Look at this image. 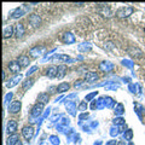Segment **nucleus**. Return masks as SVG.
Masks as SVG:
<instances>
[{
	"label": "nucleus",
	"instance_id": "1",
	"mask_svg": "<svg viewBox=\"0 0 145 145\" xmlns=\"http://www.w3.org/2000/svg\"><path fill=\"white\" fill-rule=\"evenodd\" d=\"M133 12H134V8L132 6H125V7H120L116 11V16L120 18H126V17H129Z\"/></svg>",
	"mask_w": 145,
	"mask_h": 145
},
{
	"label": "nucleus",
	"instance_id": "2",
	"mask_svg": "<svg viewBox=\"0 0 145 145\" xmlns=\"http://www.w3.org/2000/svg\"><path fill=\"white\" fill-rule=\"evenodd\" d=\"M42 110H44V104L41 103H38L36 105L31 109V112H30V116L31 119H35V117H39L40 115L42 114Z\"/></svg>",
	"mask_w": 145,
	"mask_h": 145
},
{
	"label": "nucleus",
	"instance_id": "3",
	"mask_svg": "<svg viewBox=\"0 0 145 145\" xmlns=\"http://www.w3.org/2000/svg\"><path fill=\"white\" fill-rule=\"evenodd\" d=\"M22 134H23V137L25 140H29L34 137V128L31 126H25L23 129H22Z\"/></svg>",
	"mask_w": 145,
	"mask_h": 145
},
{
	"label": "nucleus",
	"instance_id": "4",
	"mask_svg": "<svg viewBox=\"0 0 145 145\" xmlns=\"http://www.w3.org/2000/svg\"><path fill=\"white\" fill-rule=\"evenodd\" d=\"M29 23L34 27V28H36V27H39L40 23H41V18H40L39 15H36V13H33V15H30L29 18H28Z\"/></svg>",
	"mask_w": 145,
	"mask_h": 145
},
{
	"label": "nucleus",
	"instance_id": "5",
	"mask_svg": "<svg viewBox=\"0 0 145 145\" xmlns=\"http://www.w3.org/2000/svg\"><path fill=\"white\" fill-rule=\"evenodd\" d=\"M127 51H128V53H129L132 57H135V58H140V57H143V51H142V50H139L138 47L129 46Z\"/></svg>",
	"mask_w": 145,
	"mask_h": 145
},
{
	"label": "nucleus",
	"instance_id": "6",
	"mask_svg": "<svg viewBox=\"0 0 145 145\" xmlns=\"http://www.w3.org/2000/svg\"><path fill=\"white\" fill-rule=\"evenodd\" d=\"M21 106H22L21 102L20 101H15V102H12L10 104V106H8V111L12 112V114H17V112L21 110Z\"/></svg>",
	"mask_w": 145,
	"mask_h": 145
},
{
	"label": "nucleus",
	"instance_id": "7",
	"mask_svg": "<svg viewBox=\"0 0 145 145\" xmlns=\"http://www.w3.org/2000/svg\"><path fill=\"white\" fill-rule=\"evenodd\" d=\"M99 69H101L102 71L104 72H109L111 71L112 69H114V64L110 62H102L101 64H99Z\"/></svg>",
	"mask_w": 145,
	"mask_h": 145
},
{
	"label": "nucleus",
	"instance_id": "8",
	"mask_svg": "<svg viewBox=\"0 0 145 145\" xmlns=\"http://www.w3.org/2000/svg\"><path fill=\"white\" fill-rule=\"evenodd\" d=\"M22 80V75H16V76H13V78L11 80H8L7 81V84H6V87L7 88H12V87H15V86L20 82V81Z\"/></svg>",
	"mask_w": 145,
	"mask_h": 145
},
{
	"label": "nucleus",
	"instance_id": "9",
	"mask_svg": "<svg viewBox=\"0 0 145 145\" xmlns=\"http://www.w3.org/2000/svg\"><path fill=\"white\" fill-rule=\"evenodd\" d=\"M99 13H101V15H103L104 17H110L111 16V10H110V7H108L105 4H99Z\"/></svg>",
	"mask_w": 145,
	"mask_h": 145
},
{
	"label": "nucleus",
	"instance_id": "10",
	"mask_svg": "<svg viewBox=\"0 0 145 145\" xmlns=\"http://www.w3.org/2000/svg\"><path fill=\"white\" fill-rule=\"evenodd\" d=\"M7 133L8 134H15V132L17 131V122L15 120H10L7 122Z\"/></svg>",
	"mask_w": 145,
	"mask_h": 145
},
{
	"label": "nucleus",
	"instance_id": "11",
	"mask_svg": "<svg viewBox=\"0 0 145 145\" xmlns=\"http://www.w3.org/2000/svg\"><path fill=\"white\" fill-rule=\"evenodd\" d=\"M13 31H15V28H13L12 25H6L5 28H4V30H3V36H4V39L11 38L12 34H15Z\"/></svg>",
	"mask_w": 145,
	"mask_h": 145
},
{
	"label": "nucleus",
	"instance_id": "12",
	"mask_svg": "<svg viewBox=\"0 0 145 145\" xmlns=\"http://www.w3.org/2000/svg\"><path fill=\"white\" fill-rule=\"evenodd\" d=\"M62 39H63V41H64L65 44H69V45L75 42V36L72 35L71 33H69V31H68V33H64V34H63Z\"/></svg>",
	"mask_w": 145,
	"mask_h": 145
},
{
	"label": "nucleus",
	"instance_id": "13",
	"mask_svg": "<svg viewBox=\"0 0 145 145\" xmlns=\"http://www.w3.org/2000/svg\"><path fill=\"white\" fill-rule=\"evenodd\" d=\"M65 108H67V110L69 111V114L72 115V116H75L76 114V105H75V102H70V101H68L65 103Z\"/></svg>",
	"mask_w": 145,
	"mask_h": 145
},
{
	"label": "nucleus",
	"instance_id": "14",
	"mask_svg": "<svg viewBox=\"0 0 145 145\" xmlns=\"http://www.w3.org/2000/svg\"><path fill=\"white\" fill-rule=\"evenodd\" d=\"M24 27H23V24L22 23H17L16 24V27H15V34H16V36L17 38H22V36L24 35Z\"/></svg>",
	"mask_w": 145,
	"mask_h": 145
},
{
	"label": "nucleus",
	"instance_id": "15",
	"mask_svg": "<svg viewBox=\"0 0 145 145\" xmlns=\"http://www.w3.org/2000/svg\"><path fill=\"white\" fill-rule=\"evenodd\" d=\"M21 65H20V63L18 62H10L8 63V69H10V71H12V72H18L21 70Z\"/></svg>",
	"mask_w": 145,
	"mask_h": 145
},
{
	"label": "nucleus",
	"instance_id": "16",
	"mask_svg": "<svg viewBox=\"0 0 145 145\" xmlns=\"http://www.w3.org/2000/svg\"><path fill=\"white\" fill-rule=\"evenodd\" d=\"M41 51H42V47H39V46H35L33 48H30V51H29V54L33 58H36V57H39L40 54H41Z\"/></svg>",
	"mask_w": 145,
	"mask_h": 145
},
{
	"label": "nucleus",
	"instance_id": "17",
	"mask_svg": "<svg viewBox=\"0 0 145 145\" xmlns=\"http://www.w3.org/2000/svg\"><path fill=\"white\" fill-rule=\"evenodd\" d=\"M114 112H115V115H116V116H121V115H122V114H123V112H125V106H123V104H121V103H117L116 105H115Z\"/></svg>",
	"mask_w": 145,
	"mask_h": 145
},
{
	"label": "nucleus",
	"instance_id": "18",
	"mask_svg": "<svg viewBox=\"0 0 145 145\" xmlns=\"http://www.w3.org/2000/svg\"><path fill=\"white\" fill-rule=\"evenodd\" d=\"M57 74H58V68L57 67H54V65H52V67H50L48 69H47V76L48 78H56L57 76Z\"/></svg>",
	"mask_w": 145,
	"mask_h": 145
},
{
	"label": "nucleus",
	"instance_id": "19",
	"mask_svg": "<svg viewBox=\"0 0 145 145\" xmlns=\"http://www.w3.org/2000/svg\"><path fill=\"white\" fill-rule=\"evenodd\" d=\"M98 79V74L97 72H87V74L85 75V80L88 81V82H93V81H96Z\"/></svg>",
	"mask_w": 145,
	"mask_h": 145
},
{
	"label": "nucleus",
	"instance_id": "20",
	"mask_svg": "<svg viewBox=\"0 0 145 145\" xmlns=\"http://www.w3.org/2000/svg\"><path fill=\"white\" fill-rule=\"evenodd\" d=\"M17 62L20 63V65L22 68H24V67H28V64H29V58L27 57V56H20V57H18V61Z\"/></svg>",
	"mask_w": 145,
	"mask_h": 145
},
{
	"label": "nucleus",
	"instance_id": "21",
	"mask_svg": "<svg viewBox=\"0 0 145 145\" xmlns=\"http://www.w3.org/2000/svg\"><path fill=\"white\" fill-rule=\"evenodd\" d=\"M24 15V10L23 8H21V7H17L16 10H13V12L11 13V17L12 18H20Z\"/></svg>",
	"mask_w": 145,
	"mask_h": 145
},
{
	"label": "nucleus",
	"instance_id": "22",
	"mask_svg": "<svg viewBox=\"0 0 145 145\" xmlns=\"http://www.w3.org/2000/svg\"><path fill=\"white\" fill-rule=\"evenodd\" d=\"M91 50H92V46L87 42H82V44L79 45V51L80 52H88V51H91Z\"/></svg>",
	"mask_w": 145,
	"mask_h": 145
},
{
	"label": "nucleus",
	"instance_id": "23",
	"mask_svg": "<svg viewBox=\"0 0 145 145\" xmlns=\"http://www.w3.org/2000/svg\"><path fill=\"white\" fill-rule=\"evenodd\" d=\"M69 84H67V82H62L59 86L57 87V92H59V93H63V92H67L68 89H69Z\"/></svg>",
	"mask_w": 145,
	"mask_h": 145
},
{
	"label": "nucleus",
	"instance_id": "24",
	"mask_svg": "<svg viewBox=\"0 0 145 145\" xmlns=\"http://www.w3.org/2000/svg\"><path fill=\"white\" fill-rule=\"evenodd\" d=\"M18 142V135L15 133V134H11L10 135V137H8L7 138V145H15L16 143Z\"/></svg>",
	"mask_w": 145,
	"mask_h": 145
},
{
	"label": "nucleus",
	"instance_id": "25",
	"mask_svg": "<svg viewBox=\"0 0 145 145\" xmlns=\"http://www.w3.org/2000/svg\"><path fill=\"white\" fill-rule=\"evenodd\" d=\"M65 72H67V67H65V65H59V67H58V74H57V78H58V79L64 78Z\"/></svg>",
	"mask_w": 145,
	"mask_h": 145
},
{
	"label": "nucleus",
	"instance_id": "26",
	"mask_svg": "<svg viewBox=\"0 0 145 145\" xmlns=\"http://www.w3.org/2000/svg\"><path fill=\"white\" fill-rule=\"evenodd\" d=\"M52 61H61V62H68L69 61V57L67 54H57L52 58Z\"/></svg>",
	"mask_w": 145,
	"mask_h": 145
},
{
	"label": "nucleus",
	"instance_id": "27",
	"mask_svg": "<svg viewBox=\"0 0 145 145\" xmlns=\"http://www.w3.org/2000/svg\"><path fill=\"white\" fill-rule=\"evenodd\" d=\"M38 102H40L41 104H45L48 102V94L47 93H40L38 97Z\"/></svg>",
	"mask_w": 145,
	"mask_h": 145
},
{
	"label": "nucleus",
	"instance_id": "28",
	"mask_svg": "<svg viewBox=\"0 0 145 145\" xmlns=\"http://www.w3.org/2000/svg\"><path fill=\"white\" fill-rule=\"evenodd\" d=\"M114 105H115V101H114V99H112L111 97H105V106L110 109Z\"/></svg>",
	"mask_w": 145,
	"mask_h": 145
},
{
	"label": "nucleus",
	"instance_id": "29",
	"mask_svg": "<svg viewBox=\"0 0 145 145\" xmlns=\"http://www.w3.org/2000/svg\"><path fill=\"white\" fill-rule=\"evenodd\" d=\"M33 84H34V80L33 79H28L27 81H24V82H23V89L27 91L28 88H30L31 86H33Z\"/></svg>",
	"mask_w": 145,
	"mask_h": 145
},
{
	"label": "nucleus",
	"instance_id": "30",
	"mask_svg": "<svg viewBox=\"0 0 145 145\" xmlns=\"http://www.w3.org/2000/svg\"><path fill=\"white\" fill-rule=\"evenodd\" d=\"M105 106V97H102L97 101V109H103Z\"/></svg>",
	"mask_w": 145,
	"mask_h": 145
},
{
	"label": "nucleus",
	"instance_id": "31",
	"mask_svg": "<svg viewBox=\"0 0 145 145\" xmlns=\"http://www.w3.org/2000/svg\"><path fill=\"white\" fill-rule=\"evenodd\" d=\"M122 64H123L125 67H127L128 69H132V68L134 67L133 62H132V61H129V59H122Z\"/></svg>",
	"mask_w": 145,
	"mask_h": 145
},
{
	"label": "nucleus",
	"instance_id": "32",
	"mask_svg": "<svg viewBox=\"0 0 145 145\" xmlns=\"http://www.w3.org/2000/svg\"><path fill=\"white\" fill-rule=\"evenodd\" d=\"M50 142H51L53 145H59L61 140H59V138H58L57 135H51V137H50Z\"/></svg>",
	"mask_w": 145,
	"mask_h": 145
},
{
	"label": "nucleus",
	"instance_id": "33",
	"mask_svg": "<svg viewBox=\"0 0 145 145\" xmlns=\"http://www.w3.org/2000/svg\"><path fill=\"white\" fill-rule=\"evenodd\" d=\"M123 137H125V139H126V140H132V138H133V132H132L131 129L126 131L125 134H123Z\"/></svg>",
	"mask_w": 145,
	"mask_h": 145
},
{
	"label": "nucleus",
	"instance_id": "34",
	"mask_svg": "<svg viewBox=\"0 0 145 145\" xmlns=\"http://www.w3.org/2000/svg\"><path fill=\"white\" fill-rule=\"evenodd\" d=\"M79 110L80 111H85V110H87V102H81L79 104Z\"/></svg>",
	"mask_w": 145,
	"mask_h": 145
},
{
	"label": "nucleus",
	"instance_id": "35",
	"mask_svg": "<svg viewBox=\"0 0 145 145\" xmlns=\"http://www.w3.org/2000/svg\"><path fill=\"white\" fill-rule=\"evenodd\" d=\"M117 134H119V128H117V127H111L110 128V135L111 137H116Z\"/></svg>",
	"mask_w": 145,
	"mask_h": 145
},
{
	"label": "nucleus",
	"instance_id": "36",
	"mask_svg": "<svg viewBox=\"0 0 145 145\" xmlns=\"http://www.w3.org/2000/svg\"><path fill=\"white\" fill-rule=\"evenodd\" d=\"M114 123H115L116 126H121V125L125 123V120L122 119V117H116V119L114 120Z\"/></svg>",
	"mask_w": 145,
	"mask_h": 145
},
{
	"label": "nucleus",
	"instance_id": "37",
	"mask_svg": "<svg viewBox=\"0 0 145 145\" xmlns=\"http://www.w3.org/2000/svg\"><path fill=\"white\" fill-rule=\"evenodd\" d=\"M97 93H98V92H91L89 94H87V96H86V98H85V99H86V101H87V102L92 101V99L97 96Z\"/></svg>",
	"mask_w": 145,
	"mask_h": 145
},
{
	"label": "nucleus",
	"instance_id": "38",
	"mask_svg": "<svg viewBox=\"0 0 145 145\" xmlns=\"http://www.w3.org/2000/svg\"><path fill=\"white\" fill-rule=\"evenodd\" d=\"M105 48H106V50H114L115 46H114V44H112V42L108 41V42H105Z\"/></svg>",
	"mask_w": 145,
	"mask_h": 145
},
{
	"label": "nucleus",
	"instance_id": "39",
	"mask_svg": "<svg viewBox=\"0 0 145 145\" xmlns=\"http://www.w3.org/2000/svg\"><path fill=\"white\" fill-rule=\"evenodd\" d=\"M35 70H38V67H36V65H34V67H31V68H30V69H29V71H28V72H27V76H29V75H31V74H33V72H34Z\"/></svg>",
	"mask_w": 145,
	"mask_h": 145
},
{
	"label": "nucleus",
	"instance_id": "40",
	"mask_svg": "<svg viewBox=\"0 0 145 145\" xmlns=\"http://www.w3.org/2000/svg\"><path fill=\"white\" fill-rule=\"evenodd\" d=\"M12 96H13V94H12L11 92H10V93H7V94H6V97H5V101H4V102H5V103H8V101H11Z\"/></svg>",
	"mask_w": 145,
	"mask_h": 145
},
{
	"label": "nucleus",
	"instance_id": "41",
	"mask_svg": "<svg viewBox=\"0 0 145 145\" xmlns=\"http://www.w3.org/2000/svg\"><path fill=\"white\" fill-rule=\"evenodd\" d=\"M87 117H88V114H87V112H86V114H81V115L79 116V119H80L81 121H82V120H86V119H87Z\"/></svg>",
	"mask_w": 145,
	"mask_h": 145
},
{
	"label": "nucleus",
	"instance_id": "42",
	"mask_svg": "<svg viewBox=\"0 0 145 145\" xmlns=\"http://www.w3.org/2000/svg\"><path fill=\"white\" fill-rule=\"evenodd\" d=\"M82 81H76V82L74 84V87H76V88H78V87H81V86H82Z\"/></svg>",
	"mask_w": 145,
	"mask_h": 145
},
{
	"label": "nucleus",
	"instance_id": "43",
	"mask_svg": "<svg viewBox=\"0 0 145 145\" xmlns=\"http://www.w3.org/2000/svg\"><path fill=\"white\" fill-rule=\"evenodd\" d=\"M91 109L94 110V109H97V101H93L92 104H91Z\"/></svg>",
	"mask_w": 145,
	"mask_h": 145
},
{
	"label": "nucleus",
	"instance_id": "44",
	"mask_svg": "<svg viewBox=\"0 0 145 145\" xmlns=\"http://www.w3.org/2000/svg\"><path fill=\"white\" fill-rule=\"evenodd\" d=\"M50 111H51V109H50V108H48V109H47V110H46V111H45V114H44V116H42V119H46V117H47V116L50 115Z\"/></svg>",
	"mask_w": 145,
	"mask_h": 145
},
{
	"label": "nucleus",
	"instance_id": "45",
	"mask_svg": "<svg viewBox=\"0 0 145 145\" xmlns=\"http://www.w3.org/2000/svg\"><path fill=\"white\" fill-rule=\"evenodd\" d=\"M116 144H117L116 140H110V142L106 143V145H116Z\"/></svg>",
	"mask_w": 145,
	"mask_h": 145
},
{
	"label": "nucleus",
	"instance_id": "46",
	"mask_svg": "<svg viewBox=\"0 0 145 145\" xmlns=\"http://www.w3.org/2000/svg\"><path fill=\"white\" fill-rule=\"evenodd\" d=\"M117 88H119V86H117V85H114V86H109V87H108V89H117Z\"/></svg>",
	"mask_w": 145,
	"mask_h": 145
},
{
	"label": "nucleus",
	"instance_id": "47",
	"mask_svg": "<svg viewBox=\"0 0 145 145\" xmlns=\"http://www.w3.org/2000/svg\"><path fill=\"white\" fill-rule=\"evenodd\" d=\"M15 145H22V142H21V140H18V142H17Z\"/></svg>",
	"mask_w": 145,
	"mask_h": 145
},
{
	"label": "nucleus",
	"instance_id": "48",
	"mask_svg": "<svg viewBox=\"0 0 145 145\" xmlns=\"http://www.w3.org/2000/svg\"><path fill=\"white\" fill-rule=\"evenodd\" d=\"M94 145H102V142H96V143H94Z\"/></svg>",
	"mask_w": 145,
	"mask_h": 145
},
{
	"label": "nucleus",
	"instance_id": "49",
	"mask_svg": "<svg viewBox=\"0 0 145 145\" xmlns=\"http://www.w3.org/2000/svg\"><path fill=\"white\" fill-rule=\"evenodd\" d=\"M5 76H6V74H5V71H3V79L5 80Z\"/></svg>",
	"mask_w": 145,
	"mask_h": 145
},
{
	"label": "nucleus",
	"instance_id": "50",
	"mask_svg": "<svg viewBox=\"0 0 145 145\" xmlns=\"http://www.w3.org/2000/svg\"><path fill=\"white\" fill-rule=\"evenodd\" d=\"M119 145H126V143H125V142H123V143H120Z\"/></svg>",
	"mask_w": 145,
	"mask_h": 145
},
{
	"label": "nucleus",
	"instance_id": "51",
	"mask_svg": "<svg viewBox=\"0 0 145 145\" xmlns=\"http://www.w3.org/2000/svg\"><path fill=\"white\" fill-rule=\"evenodd\" d=\"M144 121H145V116H144Z\"/></svg>",
	"mask_w": 145,
	"mask_h": 145
}]
</instances>
